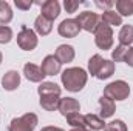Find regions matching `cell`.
Returning <instances> with one entry per match:
<instances>
[{
  "mask_svg": "<svg viewBox=\"0 0 133 131\" xmlns=\"http://www.w3.org/2000/svg\"><path fill=\"white\" fill-rule=\"evenodd\" d=\"M61 80H62V85L65 86L66 91H70V93H79L87 85L88 74H87V71L84 68L73 66V68H66L65 71L61 74Z\"/></svg>",
  "mask_w": 133,
  "mask_h": 131,
  "instance_id": "cell-1",
  "label": "cell"
},
{
  "mask_svg": "<svg viewBox=\"0 0 133 131\" xmlns=\"http://www.w3.org/2000/svg\"><path fill=\"white\" fill-rule=\"evenodd\" d=\"M104 96L113 102L115 100H118V102L125 100L130 96V86L125 80H115L104 88Z\"/></svg>",
  "mask_w": 133,
  "mask_h": 131,
  "instance_id": "cell-2",
  "label": "cell"
},
{
  "mask_svg": "<svg viewBox=\"0 0 133 131\" xmlns=\"http://www.w3.org/2000/svg\"><path fill=\"white\" fill-rule=\"evenodd\" d=\"M39 123V117L34 113H26L20 117H14L8 127V131H34Z\"/></svg>",
  "mask_w": 133,
  "mask_h": 131,
  "instance_id": "cell-3",
  "label": "cell"
},
{
  "mask_svg": "<svg viewBox=\"0 0 133 131\" xmlns=\"http://www.w3.org/2000/svg\"><path fill=\"white\" fill-rule=\"evenodd\" d=\"M39 39L36 31H33L31 28H28L26 25H22L20 31L17 34V45L20 46V49L23 51H33L34 48L37 46Z\"/></svg>",
  "mask_w": 133,
  "mask_h": 131,
  "instance_id": "cell-4",
  "label": "cell"
},
{
  "mask_svg": "<svg viewBox=\"0 0 133 131\" xmlns=\"http://www.w3.org/2000/svg\"><path fill=\"white\" fill-rule=\"evenodd\" d=\"M95 43L99 49H110L113 46V30L111 26L101 22L98 30L95 31Z\"/></svg>",
  "mask_w": 133,
  "mask_h": 131,
  "instance_id": "cell-5",
  "label": "cell"
},
{
  "mask_svg": "<svg viewBox=\"0 0 133 131\" xmlns=\"http://www.w3.org/2000/svg\"><path fill=\"white\" fill-rule=\"evenodd\" d=\"M76 22L79 23L81 30H84V31H87V33H95V31L98 30V26L101 25V17L96 12L82 11V12L77 14Z\"/></svg>",
  "mask_w": 133,
  "mask_h": 131,
  "instance_id": "cell-6",
  "label": "cell"
},
{
  "mask_svg": "<svg viewBox=\"0 0 133 131\" xmlns=\"http://www.w3.org/2000/svg\"><path fill=\"white\" fill-rule=\"evenodd\" d=\"M37 5L40 6V12L43 17H46L48 20H54L59 17L61 14V3L57 0H45V2H37Z\"/></svg>",
  "mask_w": 133,
  "mask_h": 131,
  "instance_id": "cell-7",
  "label": "cell"
},
{
  "mask_svg": "<svg viewBox=\"0 0 133 131\" xmlns=\"http://www.w3.org/2000/svg\"><path fill=\"white\" fill-rule=\"evenodd\" d=\"M57 33L61 34L62 37L73 39V37H76L77 34L81 33V26H79V23L76 22V19H65V20H62L61 25L57 26Z\"/></svg>",
  "mask_w": 133,
  "mask_h": 131,
  "instance_id": "cell-8",
  "label": "cell"
},
{
  "mask_svg": "<svg viewBox=\"0 0 133 131\" xmlns=\"http://www.w3.org/2000/svg\"><path fill=\"white\" fill-rule=\"evenodd\" d=\"M61 66H62V63L57 60V57L54 54H50L42 60L40 69L45 76H56L61 72Z\"/></svg>",
  "mask_w": 133,
  "mask_h": 131,
  "instance_id": "cell-9",
  "label": "cell"
},
{
  "mask_svg": "<svg viewBox=\"0 0 133 131\" xmlns=\"http://www.w3.org/2000/svg\"><path fill=\"white\" fill-rule=\"evenodd\" d=\"M59 113L62 116H70V114H74V113H79L81 111V103L76 100L74 97H64L61 99L59 102Z\"/></svg>",
  "mask_w": 133,
  "mask_h": 131,
  "instance_id": "cell-10",
  "label": "cell"
},
{
  "mask_svg": "<svg viewBox=\"0 0 133 131\" xmlns=\"http://www.w3.org/2000/svg\"><path fill=\"white\" fill-rule=\"evenodd\" d=\"M20 85V74L14 69H9L3 74V79H2V86L3 90L6 91H14L17 90V86Z\"/></svg>",
  "mask_w": 133,
  "mask_h": 131,
  "instance_id": "cell-11",
  "label": "cell"
},
{
  "mask_svg": "<svg viewBox=\"0 0 133 131\" xmlns=\"http://www.w3.org/2000/svg\"><path fill=\"white\" fill-rule=\"evenodd\" d=\"M23 74L30 82H34V83L43 82V79H45V74L42 72L40 66L34 65V63H26L23 66Z\"/></svg>",
  "mask_w": 133,
  "mask_h": 131,
  "instance_id": "cell-12",
  "label": "cell"
},
{
  "mask_svg": "<svg viewBox=\"0 0 133 131\" xmlns=\"http://www.w3.org/2000/svg\"><path fill=\"white\" fill-rule=\"evenodd\" d=\"M54 56L57 57V60L61 63H70V62H73L76 53H74V48L71 45H59Z\"/></svg>",
  "mask_w": 133,
  "mask_h": 131,
  "instance_id": "cell-13",
  "label": "cell"
},
{
  "mask_svg": "<svg viewBox=\"0 0 133 131\" xmlns=\"http://www.w3.org/2000/svg\"><path fill=\"white\" fill-rule=\"evenodd\" d=\"M34 30H36V33L39 35H48L51 33V30H53V22L40 14L34 20Z\"/></svg>",
  "mask_w": 133,
  "mask_h": 131,
  "instance_id": "cell-14",
  "label": "cell"
},
{
  "mask_svg": "<svg viewBox=\"0 0 133 131\" xmlns=\"http://www.w3.org/2000/svg\"><path fill=\"white\" fill-rule=\"evenodd\" d=\"M99 106H101V119H108V117H111L113 114H115V111H116V105H115V102L113 100H110L108 97H105V96H102L99 99Z\"/></svg>",
  "mask_w": 133,
  "mask_h": 131,
  "instance_id": "cell-15",
  "label": "cell"
},
{
  "mask_svg": "<svg viewBox=\"0 0 133 131\" xmlns=\"http://www.w3.org/2000/svg\"><path fill=\"white\" fill-rule=\"evenodd\" d=\"M37 93L39 96H61L62 90L54 82H42L40 86L37 88Z\"/></svg>",
  "mask_w": 133,
  "mask_h": 131,
  "instance_id": "cell-16",
  "label": "cell"
},
{
  "mask_svg": "<svg viewBox=\"0 0 133 131\" xmlns=\"http://www.w3.org/2000/svg\"><path fill=\"white\" fill-rule=\"evenodd\" d=\"M101 22L105 23V25H108V26H119V25H122V17L116 11L108 9V11H104L102 12Z\"/></svg>",
  "mask_w": 133,
  "mask_h": 131,
  "instance_id": "cell-17",
  "label": "cell"
},
{
  "mask_svg": "<svg viewBox=\"0 0 133 131\" xmlns=\"http://www.w3.org/2000/svg\"><path fill=\"white\" fill-rule=\"evenodd\" d=\"M85 125L90 131H101L105 128L107 123L96 114H85Z\"/></svg>",
  "mask_w": 133,
  "mask_h": 131,
  "instance_id": "cell-18",
  "label": "cell"
},
{
  "mask_svg": "<svg viewBox=\"0 0 133 131\" xmlns=\"http://www.w3.org/2000/svg\"><path fill=\"white\" fill-rule=\"evenodd\" d=\"M61 96H40V106L45 111H56L59 108Z\"/></svg>",
  "mask_w": 133,
  "mask_h": 131,
  "instance_id": "cell-19",
  "label": "cell"
},
{
  "mask_svg": "<svg viewBox=\"0 0 133 131\" xmlns=\"http://www.w3.org/2000/svg\"><path fill=\"white\" fill-rule=\"evenodd\" d=\"M119 39V45L122 46H129L133 43V25H124L121 28V31L118 34Z\"/></svg>",
  "mask_w": 133,
  "mask_h": 131,
  "instance_id": "cell-20",
  "label": "cell"
},
{
  "mask_svg": "<svg viewBox=\"0 0 133 131\" xmlns=\"http://www.w3.org/2000/svg\"><path fill=\"white\" fill-rule=\"evenodd\" d=\"M12 20V9L8 2L0 0V23L2 26H6Z\"/></svg>",
  "mask_w": 133,
  "mask_h": 131,
  "instance_id": "cell-21",
  "label": "cell"
},
{
  "mask_svg": "<svg viewBox=\"0 0 133 131\" xmlns=\"http://www.w3.org/2000/svg\"><path fill=\"white\" fill-rule=\"evenodd\" d=\"M116 11L118 14L122 17H129V16H133V0H118L116 2Z\"/></svg>",
  "mask_w": 133,
  "mask_h": 131,
  "instance_id": "cell-22",
  "label": "cell"
},
{
  "mask_svg": "<svg viewBox=\"0 0 133 131\" xmlns=\"http://www.w3.org/2000/svg\"><path fill=\"white\" fill-rule=\"evenodd\" d=\"M115 74V62L113 60H105L104 59V63L101 66L99 72H98V79L101 80H104V79H108V77H111Z\"/></svg>",
  "mask_w": 133,
  "mask_h": 131,
  "instance_id": "cell-23",
  "label": "cell"
},
{
  "mask_svg": "<svg viewBox=\"0 0 133 131\" xmlns=\"http://www.w3.org/2000/svg\"><path fill=\"white\" fill-rule=\"evenodd\" d=\"M102 63H104V59H102L101 54L91 56L90 60H88V72H90L93 77H96L98 72H99V69H101V66H102Z\"/></svg>",
  "mask_w": 133,
  "mask_h": 131,
  "instance_id": "cell-24",
  "label": "cell"
},
{
  "mask_svg": "<svg viewBox=\"0 0 133 131\" xmlns=\"http://www.w3.org/2000/svg\"><path fill=\"white\" fill-rule=\"evenodd\" d=\"M66 122L73 128H87V125H85V116L81 114V113H74V114L66 116Z\"/></svg>",
  "mask_w": 133,
  "mask_h": 131,
  "instance_id": "cell-25",
  "label": "cell"
},
{
  "mask_svg": "<svg viewBox=\"0 0 133 131\" xmlns=\"http://www.w3.org/2000/svg\"><path fill=\"white\" fill-rule=\"evenodd\" d=\"M127 51H129V46H116L113 51H111V59L115 62H124L125 60V56H127Z\"/></svg>",
  "mask_w": 133,
  "mask_h": 131,
  "instance_id": "cell-26",
  "label": "cell"
},
{
  "mask_svg": "<svg viewBox=\"0 0 133 131\" xmlns=\"http://www.w3.org/2000/svg\"><path fill=\"white\" fill-rule=\"evenodd\" d=\"M104 131H127V125L124 123V120L121 119H116V120H111L105 125Z\"/></svg>",
  "mask_w": 133,
  "mask_h": 131,
  "instance_id": "cell-27",
  "label": "cell"
},
{
  "mask_svg": "<svg viewBox=\"0 0 133 131\" xmlns=\"http://www.w3.org/2000/svg\"><path fill=\"white\" fill-rule=\"evenodd\" d=\"M12 40V30L9 26H0V43H9Z\"/></svg>",
  "mask_w": 133,
  "mask_h": 131,
  "instance_id": "cell-28",
  "label": "cell"
},
{
  "mask_svg": "<svg viewBox=\"0 0 133 131\" xmlns=\"http://www.w3.org/2000/svg\"><path fill=\"white\" fill-rule=\"evenodd\" d=\"M79 5H82V2H77V0H65L64 2V8L66 9V12H76Z\"/></svg>",
  "mask_w": 133,
  "mask_h": 131,
  "instance_id": "cell-29",
  "label": "cell"
},
{
  "mask_svg": "<svg viewBox=\"0 0 133 131\" xmlns=\"http://www.w3.org/2000/svg\"><path fill=\"white\" fill-rule=\"evenodd\" d=\"M33 3L34 2H31V0H14V5L22 11H28L33 6Z\"/></svg>",
  "mask_w": 133,
  "mask_h": 131,
  "instance_id": "cell-30",
  "label": "cell"
},
{
  "mask_svg": "<svg viewBox=\"0 0 133 131\" xmlns=\"http://www.w3.org/2000/svg\"><path fill=\"white\" fill-rule=\"evenodd\" d=\"M125 63L129 66H132L133 68V46L132 48H129V51H127V56H125V60H124Z\"/></svg>",
  "mask_w": 133,
  "mask_h": 131,
  "instance_id": "cell-31",
  "label": "cell"
},
{
  "mask_svg": "<svg viewBox=\"0 0 133 131\" xmlns=\"http://www.w3.org/2000/svg\"><path fill=\"white\" fill-rule=\"evenodd\" d=\"M95 3H96V6H99V8H104L105 11H108V9L113 6V2H110V0H108V2H99V0H98V2H95Z\"/></svg>",
  "mask_w": 133,
  "mask_h": 131,
  "instance_id": "cell-32",
  "label": "cell"
},
{
  "mask_svg": "<svg viewBox=\"0 0 133 131\" xmlns=\"http://www.w3.org/2000/svg\"><path fill=\"white\" fill-rule=\"evenodd\" d=\"M40 131H64V130L59 128V127H43Z\"/></svg>",
  "mask_w": 133,
  "mask_h": 131,
  "instance_id": "cell-33",
  "label": "cell"
},
{
  "mask_svg": "<svg viewBox=\"0 0 133 131\" xmlns=\"http://www.w3.org/2000/svg\"><path fill=\"white\" fill-rule=\"evenodd\" d=\"M70 131H90L88 128H71Z\"/></svg>",
  "mask_w": 133,
  "mask_h": 131,
  "instance_id": "cell-34",
  "label": "cell"
},
{
  "mask_svg": "<svg viewBox=\"0 0 133 131\" xmlns=\"http://www.w3.org/2000/svg\"><path fill=\"white\" fill-rule=\"evenodd\" d=\"M2 59H3V56H2V53H0V63H2Z\"/></svg>",
  "mask_w": 133,
  "mask_h": 131,
  "instance_id": "cell-35",
  "label": "cell"
}]
</instances>
